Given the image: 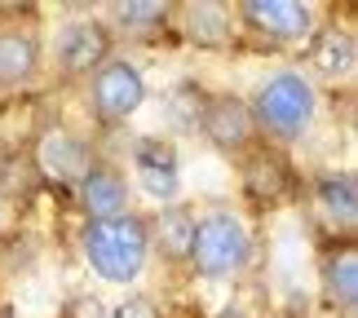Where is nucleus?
I'll use <instances>...</instances> for the list:
<instances>
[{
	"label": "nucleus",
	"instance_id": "f257e3e1",
	"mask_svg": "<svg viewBox=\"0 0 358 318\" xmlns=\"http://www.w3.org/2000/svg\"><path fill=\"white\" fill-rule=\"evenodd\" d=\"M85 256L102 279L129 283V279H137V270H142V261H146V226L129 212L106 217V221H89Z\"/></svg>",
	"mask_w": 358,
	"mask_h": 318
},
{
	"label": "nucleus",
	"instance_id": "f03ea898",
	"mask_svg": "<svg viewBox=\"0 0 358 318\" xmlns=\"http://www.w3.org/2000/svg\"><path fill=\"white\" fill-rule=\"evenodd\" d=\"M257 120L279 137H301L314 120V89L296 71H279L257 93Z\"/></svg>",
	"mask_w": 358,
	"mask_h": 318
},
{
	"label": "nucleus",
	"instance_id": "7ed1b4c3",
	"mask_svg": "<svg viewBox=\"0 0 358 318\" xmlns=\"http://www.w3.org/2000/svg\"><path fill=\"white\" fill-rule=\"evenodd\" d=\"M190 261H195L199 274L208 279H222V274L239 270L248 261V230L239 217L230 212H213L195 226V239H190Z\"/></svg>",
	"mask_w": 358,
	"mask_h": 318
},
{
	"label": "nucleus",
	"instance_id": "20e7f679",
	"mask_svg": "<svg viewBox=\"0 0 358 318\" xmlns=\"http://www.w3.org/2000/svg\"><path fill=\"white\" fill-rule=\"evenodd\" d=\"M142 75L129 62H106L98 80H93V102H98L102 120H129L137 106H142Z\"/></svg>",
	"mask_w": 358,
	"mask_h": 318
},
{
	"label": "nucleus",
	"instance_id": "39448f33",
	"mask_svg": "<svg viewBox=\"0 0 358 318\" xmlns=\"http://www.w3.org/2000/svg\"><path fill=\"white\" fill-rule=\"evenodd\" d=\"M243 18L248 27H257L261 36L279 40V45H292V40H306L310 36V9L296 5V0H248L243 5Z\"/></svg>",
	"mask_w": 358,
	"mask_h": 318
},
{
	"label": "nucleus",
	"instance_id": "423d86ee",
	"mask_svg": "<svg viewBox=\"0 0 358 318\" xmlns=\"http://www.w3.org/2000/svg\"><path fill=\"white\" fill-rule=\"evenodd\" d=\"M199 120H203V133L213 137V146L222 150H243L252 142V110L239 98H213Z\"/></svg>",
	"mask_w": 358,
	"mask_h": 318
},
{
	"label": "nucleus",
	"instance_id": "0eeeda50",
	"mask_svg": "<svg viewBox=\"0 0 358 318\" xmlns=\"http://www.w3.org/2000/svg\"><path fill=\"white\" fill-rule=\"evenodd\" d=\"M36 159H40V168H45L49 177H58V182H80V177L93 168L85 142H76V137L62 133V129H53V133L40 137Z\"/></svg>",
	"mask_w": 358,
	"mask_h": 318
},
{
	"label": "nucleus",
	"instance_id": "6e6552de",
	"mask_svg": "<svg viewBox=\"0 0 358 318\" xmlns=\"http://www.w3.org/2000/svg\"><path fill=\"white\" fill-rule=\"evenodd\" d=\"M106 27L98 22H71L62 31V66L66 71H89V66H98L106 58Z\"/></svg>",
	"mask_w": 358,
	"mask_h": 318
},
{
	"label": "nucleus",
	"instance_id": "1a4fd4ad",
	"mask_svg": "<svg viewBox=\"0 0 358 318\" xmlns=\"http://www.w3.org/2000/svg\"><path fill=\"white\" fill-rule=\"evenodd\" d=\"M80 195H85V208L98 221L120 217L124 203H129V190H124L120 173H111V168H89L85 177H80Z\"/></svg>",
	"mask_w": 358,
	"mask_h": 318
},
{
	"label": "nucleus",
	"instance_id": "9d476101",
	"mask_svg": "<svg viewBox=\"0 0 358 318\" xmlns=\"http://www.w3.org/2000/svg\"><path fill=\"white\" fill-rule=\"evenodd\" d=\"M36 36L31 31H18V27H5L0 31V85H22V80H31L36 71Z\"/></svg>",
	"mask_w": 358,
	"mask_h": 318
},
{
	"label": "nucleus",
	"instance_id": "9b49d317",
	"mask_svg": "<svg viewBox=\"0 0 358 318\" xmlns=\"http://www.w3.org/2000/svg\"><path fill=\"white\" fill-rule=\"evenodd\" d=\"M137 173H142V182H146V190L155 199H173L177 195V164H173L169 146L142 142L137 146Z\"/></svg>",
	"mask_w": 358,
	"mask_h": 318
},
{
	"label": "nucleus",
	"instance_id": "f8f14e48",
	"mask_svg": "<svg viewBox=\"0 0 358 318\" xmlns=\"http://www.w3.org/2000/svg\"><path fill=\"white\" fill-rule=\"evenodd\" d=\"M323 283H327V296L354 310V296H358V252L354 247H341L336 256L323 261Z\"/></svg>",
	"mask_w": 358,
	"mask_h": 318
},
{
	"label": "nucleus",
	"instance_id": "ddd939ff",
	"mask_svg": "<svg viewBox=\"0 0 358 318\" xmlns=\"http://www.w3.org/2000/svg\"><path fill=\"white\" fill-rule=\"evenodd\" d=\"M319 199H323V208L327 217L336 221V226H354V217H358V190H354V177L350 173H327L323 182H319Z\"/></svg>",
	"mask_w": 358,
	"mask_h": 318
},
{
	"label": "nucleus",
	"instance_id": "4468645a",
	"mask_svg": "<svg viewBox=\"0 0 358 318\" xmlns=\"http://www.w3.org/2000/svg\"><path fill=\"white\" fill-rule=\"evenodd\" d=\"M155 239H159V252L164 256H190V239H195V217L182 212V208H173V212H164L155 221Z\"/></svg>",
	"mask_w": 358,
	"mask_h": 318
},
{
	"label": "nucleus",
	"instance_id": "2eb2a0df",
	"mask_svg": "<svg viewBox=\"0 0 358 318\" xmlns=\"http://www.w3.org/2000/svg\"><path fill=\"white\" fill-rule=\"evenodd\" d=\"M314 66H319L323 75H350L354 71V40L350 31H327L319 45H314Z\"/></svg>",
	"mask_w": 358,
	"mask_h": 318
},
{
	"label": "nucleus",
	"instance_id": "dca6fc26",
	"mask_svg": "<svg viewBox=\"0 0 358 318\" xmlns=\"http://www.w3.org/2000/svg\"><path fill=\"white\" fill-rule=\"evenodd\" d=\"M243 182H248V195H252V199H279L287 173H283V164L274 155H252V159H248Z\"/></svg>",
	"mask_w": 358,
	"mask_h": 318
},
{
	"label": "nucleus",
	"instance_id": "f3484780",
	"mask_svg": "<svg viewBox=\"0 0 358 318\" xmlns=\"http://www.w3.org/2000/svg\"><path fill=\"white\" fill-rule=\"evenodd\" d=\"M190 36H195L199 45H222L226 13L217 9V5H195V9H190Z\"/></svg>",
	"mask_w": 358,
	"mask_h": 318
},
{
	"label": "nucleus",
	"instance_id": "a211bd4d",
	"mask_svg": "<svg viewBox=\"0 0 358 318\" xmlns=\"http://www.w3.org/2000/svg\"><path fill=\"white\" fill-rule=\"evenodd\" d=\"M120 22H124V27H150V22H164V5H155V0L120 5Z\"/></svg>",
	"mask_w": 358,
	"mask_h": 318
},
{
	"label": "nucleus",
	"instance_id": "6ab92c4d",
	"mask_svg": "<svg viewBox=\"0 0 358 318\" xmlns=\"http://www.w3.org/2000/svg\"><path fill=\"white\" fill-rule=\"evenodd\" d=\"M115 318H155V310H150V301H133V305H124Z\"/></svg>",
	"mask_w": 358,
	"mask_h": 318
},
{
	"label": "nucleus",
	"instance_id": "aec40b11",
	"mask_svg": "<svg viewBox=\"0 0 358 318\" xmlns=\"http://www.w3.org/2000/svg\"><path fill=\"white\" fill-rule=\"evenodd\" d=\"M71 318H102V305H98V301H76V310H71Z\"/></svg>",
	"mask_w": 358,
	"mask_h": 318
},
{
	"label": "nucleus",
	"instance_id": "412c9836",
	"mask_svg": "<svg viewBox=\"0 0 358 318\" xmlns=\"http://www.w3.org/2000/svg\"><path fill=\"white\" fill-rule=\"evenodd\" d=\"M222 318H243V314H222Z\"/></svg>",
	"mask_w": 358,
	"mask_h": 318
}]
</instances>
